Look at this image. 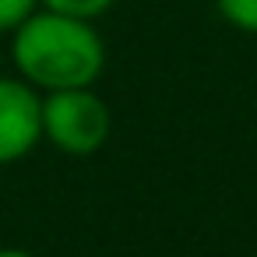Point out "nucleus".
<instances>
[{"label": "nucleus", "mask_w": 257, "mask_h": 257, "mask_svg": "<svg viewBox=\"0 0 257 257\" xmlns=\"http://www.w3.org/2000/svg\"><path fill=\"white\" fill-rule=\"evenodd\" d=\"M11 57L22 78L46 92L85 88L106 67V46L92 22L60 11H32L15 29Z\"/></svg>", "instance_id": "f257e3e1"}, {"label": "nucleus", "mask_w": 257, "mask_h": 257, "mask_svg": "<svg viewBox=\"0 0 257 257\" xmlns=\"http://www.w3.org/2000/svg\"><path fill=\"white\" fill-rule=\"evenodd\" d=\"M113 131L109 106L85 88H60L43 99V134L67 155H95Z\"/></svg>", "instance_id": "f03ea898"}, {"label": "nucleus", "mask_w": 257, "mask_h": 257, "mask_svg": "<svg viewBox=\"0 0 257 257\" xmlns=\"http://www.w3.org/2000/svg\"><path fill=\"white\" fill-rule=\"evenodd\" d=\"M43 138V99L29 81L0 78V166L25 159Z\"/></svg>", "instance_id": "7ed1b4c3"}, {"label": "nucleus", "mask_w": 257, "mask_h": 257, "mask_svg": "<svg viewBox=\"0 0 257 257\" xmlns=\"http://www.w3.org/2000/svg\"><path fill=\"white\" fill-rule=\"evenodd\" d=\"M215 8L232 29L257 36V0H215Z\"/></svg>", "instance_id": "20e7f679"}, {"label": "nucleus", "mask_w": 257, "mask_h": 257, "mask_svg": "<svg viewBox=\"0 0 257 257\" xmlns=\"http://www.w3.org/2000/svg\"><path fill=\"white\" fill-rule=\"evenodd\" d=\"M46 11H60V15H74V18H99L106 15L116 0H39Z\"/></svg>", "instance_id": "39448f33"}, {"label": "nucleus", "mask_w": 257, "mask_h": 257, "mask_svg": "<svg viewBox=\"0 0 257 257\" xmlns=\"http://www.w3.org/2000/svg\"><path fill=\"white\" fill-rule=\"evenodd\" d=\"M39 0H0V32H15L32 11Z\"/></svg>", "instance_id": "423d86ee"}, {"label": "nucleus", "mask_w": 257, "mask_h": 257, "mask_svg": "<svg viewBox=\"0 0 257 257\" xmlns=\"http://www.w3.org/2000/svg\"><path fill=\"white\" fill-rule=\"evenodd\" d=\"M0 257H32L29 250H18V246H4L0 250Z\"/></svg>", "instance_id": "0eeeda50"}]
</instances>
